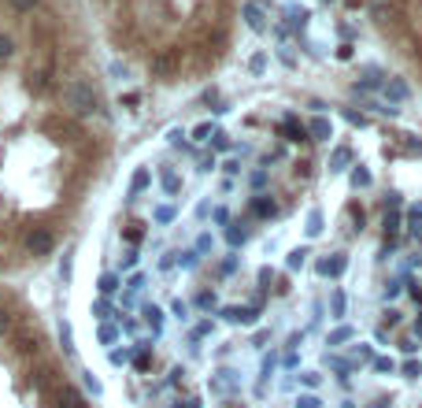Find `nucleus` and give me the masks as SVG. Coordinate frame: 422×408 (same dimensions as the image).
Listing matches in <instances>:
<instances>
[{"instance_id": "nucleus-1", "label": "nucleus", "mask_w": 422, "mask_h": 408, "mask_svg": "<svg viewBox=\"0 0 422 408\" xmlns=\"http://www.w3.org/2000/svg\"><path fill=\"white\" fill-rule=\"evenodd\" d=\"M60 101H63V108H67V112L75 115V119H89V115H93L97 108H100L97 93H93V86H89V82H82V78L63 82Z\"/></svg>"}, {"instance_id": "nucleus-2", "label": "nucleus", "mask_w": 422, "mask_h": 408, "mask_svg": "<svg viewBox=\"0 0 422 408\" xmlns=\"http://www.w3.org/2000/svg\"><path fill=\"white\" fill-rule=\"evenodd\" d=\"M149 67H152V78H171L174 71H178V52H174V49H163V52H156Z\"/></svg>"}, {"instance_id": "nucleus-3", "label": "nucleus", "mask_w": 422, "mask_h": 408, "mask_svg": "<svg viewBox=\"0 0 422 408\" xmlns=\"http://www.w3.org/2000/svg\"><path fill=\"white\" fill-rule=\"evenodd\" d=\"M26 249H30L34 256H45V252H52V234L45 230V226H34V230L26 234Z\"/></svg>"}, {"instance_id": "nucleus-4", "label": "nucleus", "mask_w": 422, "mask_h": 408, "mask_svg": "<svg viewBox=\"0 0 422 408\" xmlns=\"http://www.w3.org/2000/svg\"><path fill=\"white\" fill-rule=\"evenodd\" d=\"M60 408H86V401H82V394H78V389L63 386V389H60Z\"/></svg>"}, {"instance_id": "nucleus-5", "label": "nucleus", "mask_w": 422, "mask_h": 408, "mask_svg": "<svg viewBox=\"0 0 422 408\" xmlns=\"http://www.w3.org/2000/svg\"><path fill=\"white\" fill-rule=\"evenodd\" d=\"M245 23H249L252 30H263V12L256 4H245Z\"/></svg>"}, {"instance_id": "nucleus-6", "label": "nucleus", "mask_w": 422, "mask_h": 408, "mask_svg": "<svg viewBox=\"0 0 422 408\" xmlns=\"http://www.w3.org/2000/svg\"><path fill=\"white\" fill-rule=\"evenodd\" d=\"M311 134H315L319 141H330V138H334V126H330L326 119H315V123H311Z\"/></svg>"}, {"instance_id": "nucleus-7", "label": "nucleus", "mask_w": 422, "mask_h": 408, "mask_svg": "<svg viewBox=\"0 0 422 408\" xmlns=\"http://www.w3.org/2000/svg\"><path fill=\"white\" fill-rule=\"evenodd\" d=\"M319 271H323V275H341V271H345V256L323 260V264H319Z\"/></svg>"}, {"instance_id": "nucleus-8", "label": "nucleus", "mask_w": 422, "mask_h": 408, "mask_svg": "<svg viewBox=\"0 0 422 408\" xmlns=\"http://www.w3.org/2000/svg\"><path fill=\"white\" fill-rule=\"evenodd\" d=\"M385 93H389L393 101H404V97H408V86H404L400 78H389V86H385Z\"/></svg>"}, {"instance_id": "nucleus-9", "label": "nucleus", "mask_w": 422, "mask_h": 408, "mask_svg": "<svg viewBox=\"0 0 422 408\" xmlns=\"http://www.w3.org/2000/svg\"><path fill=\"white\" fill-rule=\"evenodd\" d=\"M12 56H15V41L8 34H0V63H8Z\"/></svg>"}, {"instance_id": "nucleus-10", "label": "nucleus", "mask_w": 422, "mask_h": 408, "mask_svg": "<svg viewBox=\"0 0 422 408\" xmlns=\"http://www.w3.org/2000/svg\"><path fill=\"white\" fill-rule=\"evenodd\" d=\"M41 4V0H8V8H12V12H34V8H38Z\"/></svg>"}, {"instance_id": "nucleus-11", "label": "nucleus", "mask_w": 422, "mask_h": 408, "mask_svg": "<svg viewBox=\"0 0 422 408\" xmlns=\"http://www.w3.org/2000/svg\"><path fill=\"white\" fill-rule=\"evenodd\" d=\"M352 338V326H337L334 334H330V346H341V341Z\"/></svg>"}, {"instance_id": "nucleus-12", "label": "nucleus", "mask_w": 422, "mask_h": 408, "mask_svg": "<svg viewBox=\"0 0 422 408\" xmlns=\"http://www.w3.org/2000/svg\"><path fill=\"white\" fill-rule=\"evenodd\" d=\"M100 289H104V293H112V289H119V278L115 275H104V278H100Z\"/></svg>"}, {"instance_id": "nucleus-13", "label": "nucleus", "mask_w": 422, "mask_h": 408, "mask_svg": "<svg viewBox=\"0 0 422 408\" xmlns=\"http://www.w3.org/2000/svg\"><path fill=\"white\" fill-rule=\"evenodd\" d=\"M400 230V219H397V215H385V234H389V238H393V234H397Z\"/></svg>"}, {"instance_id": "nucleus-14", "label": "nucleus", "mask_w": 422, "mask_h": 408, "mask_svg": "<svg viewBox=\"0 0 422 408\" xmlns=\"http://www.w3.org/2000/svg\"><path fill=\"white\" fill-rule=\"evenodd\" d=\"M345 163H348V149H337V152H334V171H341Z\"/></svg>"}, {"instance_id": "nucleus-15", "label": "nucleus", "mask_w": 422, "mask_h": 408, "mask_svg": "<svg viewBox=\"0 0 422 408\" xmlns=\"http://www.w3.org/2000/svg\"><path fill=\"white\" fill-rule=\"evenodd\" d=\"M304 256H308V252H304V249H297V252H289V267H300V264H304Z\"/></svg>"}, {"instance_id": "nucleus-16", "label": "nucleus", "mask_w": 422, "mask_h": 408, "mask_svg": "<svg viewBox=\"0 0 422 408\" xmlns=\"http://www.w3.org/2000/svg\"><path fill=\"white\" fill-rule=\"evenodd\" d=\"M145 186H149V175H145V171H137V175H134V193H137V189H145Z\"/></svg>"}, {"instance_id": "nucleus-17", "label": "nucleus", "mask_w": 422, "mask_h": 408, "mask_svg": "<svg viewBox=\"0 0 422 408\" xmlns=\"http://www.w3.org/2000/svg\"><path fill=\"white\" fill-rule=\"evenodd\" d=\"M404 375H408V379H415V375H422V364H415V360H411V364H404Z\"/></svg>"}, {"instance_id": "nucleus-18", "label": "nucleus", "mask_w": 422, "mask_h": 408, "mask_svg": "<svg viewBox=\"0 0 422 408\" xmlns=\"http://www.w3.org/2000/svg\"><path fill=\"white\" fill-rule=\"evenodd\" d=\"M352 182H356V186H371V175H367V171H356Z\"/></svg>"}, {"instance_id": "nucleus-19", "label": "nucleus", "mask_w": 422, "mask_h": 408, "mask_svg": "<svg viewBox=\"0 0 422 408\" xmlns=\"http://www.w3.org/2000/svg\"><path fill=\"white\" fill-rule=\"evenodd\" d=\"M256 212L267 215V212H274V204H271V201H256Z\"/></svg>"}, {"instance_id": "nucleus-20", "label": "nucleus", "mask_w": 422, "mask_h": 408, "mask_svg": "<svg viewBox=\"0 0 422 408\" xmlns=\"http://www.w3.org/2000/svg\"><path fill=\"white\" fill-rule=\"evenodd\" d=\"M297 405H300V408H319V397H300Z\"/></svg>"}, {"instance_id": "nucleus-21", "label": "nucleus", "mask_w": 422, "mask_h": 408, "mask_svg": "<svg viewBox=\"0 0 422 408\" xmlns=\"http://www.w3.org/2000/svg\"><path fill=\"white\" fill-rule=\"evenodd\" d=\"M334 312H337V315L345 312V297H341V293H334Z\"/></svg>"}, {"instance_id": "nucleus-22", "label": "nucleus", "mask_w": 422, "mask_h": 408, "mask_svg": "<svg viewBox=\"0 0 422 408\" xmlns=\"http://www.w3.org/2000/svg\"><path fill=\"white\" fill-rule=\"evenodd\" d=\"M163 186H167L171 193H174V189H178V178H174V175H163Z\"/></svg>"}]
</instances>
